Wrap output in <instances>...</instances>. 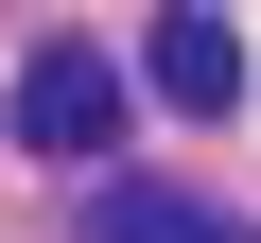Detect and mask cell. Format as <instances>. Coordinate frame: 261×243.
I'll use <instances>...</instances> for the list:
<instances>
[{"mask_svg":"<svg viewBox=\"0 0 261 243\" xmlns=\"http://www.w3.org/2000/svg\"><path fill=\"white\" fill-rule=\"evenodd\" d=\"M18 139H35V157H122V52L35 35V52H18Z\"/></svg>","mask_w":261,"mask_h":243,"instance_id":"1","label":"cell"},{"mask_svg":"<svg viewBox=\"0 0 261 243\" xmlns=\"http://www.w3.org/2000/svg\"><path fill=\"white\" fill-rule=\"evenodd\" d=\"M140 87H157L174 122H226V104H244V35L209 18V0H174V18L140 35Z\"/></svg>","mask_w":261,"mask_h":243,"instance_id":"2","label":"cell"},{"mask_svg":"<svg viewBox=\"0 0 261 243\" xmlns=\"http://www.w3.org/2000/svg\"><path fill=\"white\" fill-rule=\"evenodd\" d=\"M87 243H244V226L192 208V191H157V174H105V191H87Z\"/></svg>","mask_w":261,"mask_h":243,"instance_id":"3","label":"cell"}]
</instances>
